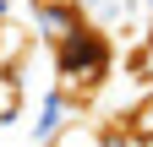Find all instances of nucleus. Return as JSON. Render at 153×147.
Here are the masks:
<instances>
[{
	"instance_id": "f257e3e1",
	"label": "nucleus",
	"mask_w": 153,
	"mask_h": 147,
	"mask_svg": "<svg viewBox=\"0 0 153 147\" xmlns=\"http://www.w3.org/2000/svg\"><path fill=\"white\" fill-rule=\"evenodd\" d=\"M60 71H66L71 82L99 76V71H104V44L93 38V33H76V27H71L66 38H60Z\"/></svg>"
}]
</instances>
